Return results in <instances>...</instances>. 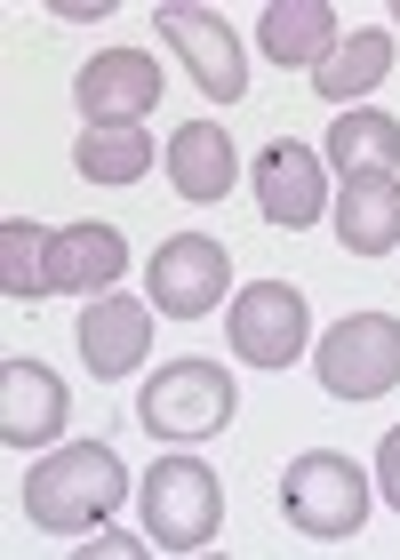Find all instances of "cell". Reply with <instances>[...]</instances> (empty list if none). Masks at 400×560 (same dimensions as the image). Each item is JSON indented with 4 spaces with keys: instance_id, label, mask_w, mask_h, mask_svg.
<instances>
[{
    "instance_id": "3",
    "label": "cell",
    "mask_w": 400,
    "mask_h": 560,
    "mask_svg": "<svg viewBox=\"0 0 400 560\" xmlns=\"http://www.w3.org/2000/svg\"><path fill=\"white\" fill-rule=\"evenodd\" d=\"M216 528H224V489L200 456L144 465V537L161 552H200V545H216Z\"/></svg>"
},
{
    "instance_id": "12",
    "label": "cell",
    "mask_w": 400,
    "mask_h": 560,
    "mask_svg": "<svg viewBox=\"0 0 400 560\" xmlns=\"http://www.w3.org/2000/svg\"><path fill=\"white\" fill-rule=\"evenodd\" d=\"M144 352H153V313H144L137 296H96L81 313V369L89 376H137Z\"/></svg>"
},
{
    "instance_id": "6",
    "label": "cell",
    "mask_w": 400,
    "mask_h": 560,
    "mask_svg": "<svg viewBox=\"0 0 400 560\" xmlns=\"http://www.w3.org/2000/svg\"><path fill=\"white\" fill-rule=\"evenodd\" d=\"M224 337H233L248 369H289L313 345V313L296 296V280H248L233 296V313H224Z\"/></svg>"
},
{
    "instance_id": "16",
    "label": "cell",
    "mask_w": 400,
    "mask_h": 560,
    "mask_svg": "<svg viewBox=\"0 0 400 560\" xmlns=\"http://www.w3.org/2000/svg\"><path fill=\"white\" fill-rule=\"evenodd\" d=\"M168 185H177L192 209H200V200L216 209V200L233 192V137L209 129V120H185V129L168 137Z\"/></svg>"
},
{
    "instance_id": "21",
    "label": "cell",
    "mask_w": 400,
    "mask_h": 560,
    "mask_svg": "<svg viewBox=\"0 0 400 560\" xmlns=\"http://www.w3.org/2000/svg\"><path fill=\"white\" fill-rule=\"evenodd\" d=\"M377 489H385V504L400 513V424L385 432V448H377Z\"/></svg>"
},
{
    "instance_id": "24",
    "label": "cell",
    "mask_w": 400,
    "mask_h": 560,
    "mask_svg": "<svg viewBox=\"0 0 400 560\" xmlns=\"http://www.w3.org/2000/svg\"><path fill=\"white\" fill-rule=\"evenodd\" d=\"M392 24H400V0H392Z\"/></svg>"
},
{
    "instance_id": "9",
    "label": "cell",
    "mask_w": 400,
    "mask_h": 560,
    "mask_svg": "<svg viewBox=\"0 0 400 560\" xmlns=\"http://www.w3.org/2000/svg\"><path fill=\"white\" fill-rule=\"evenodd\" d=\"M257 209H264V224H281V233H305V224L329 217V161H320V144L272 137L257 152Z\"/></svg>"
},
{
    "instance_id": "1",
    "label": "cell",
    "mask_w": 400,
    "mask_h": 560,
    "mask_svg": "<svg viewBox=\"0 0 400 560\" xmlns=\"http://www.w3.org/2000/svg\"><path fill=\"white\" fill-rule=\"evenodd\" d=\"M120 504H129V472L105 441H81V448H57L24 472V521L48 528V537H89L105 528Z\"/></svg>"
},
{
    "instance_id": "11",
    "label": "cell",
    "mask_w": 400,
    "mask_h": 560,
    "mask_svg": "<svg viewBox=\"0 0 400 560\" xmlns=\"http://www.w3.org/2000/svg\"><path fill=\"white\" fill-rule=\"evenodd\" d=\"M129 272V241H120V224H64V233H48V289L64 296H113V280Z\"/></svg>"
},
{
    "instance_id": "13",
    "label": "cell",
    "mask_w": 400,
    "mask_h": 560,
    "mask_svg": "<svg viewBox=\"0 0 400 560\" xmlns=\"http://www.w3.org/2000/svg\"><path fill=\"white\" fill-rule=\"evenodd\" d=\"M64 432V376L40 361L0 369V441L9 448H48Z\"/></svg>"
},
{
    "instance_id": "14",
    "label": "cell",
    "mask_w": 400,
    "mask_h": 560,
    "mask_svg": "<svg viewBox=\"0 0 400 560\" xmlns=\"http://www.w3.org/2000/svg\"><path fill=\"white\" fill-rule=\"evenodd\" d=\"M337 241L353 257H392L400 248V168H368L337 185Z\"/></svg>"
},
{
    "instance_id": "20",
    "label": "cell",
    "mask_w": 400,
    "mask_h": 560,
    "mask_svg": "<svg viewBox=\"0 0 400 560\" xmlns=\"http://www.w3.org/2000/svg\"><path fill=\"white\" fill-rule=\"evenodd\" d=\"M0 289L9 296H48V233L40 224H24V217H9L0 224Z\"/></svg>"
},
{
    "instance_id": "23",
    "label": "cell",
    "mask_w": 400,
    "mask_h": 560,
    "mask_svg": "<svg viewBox=\"0 0 400 560\" xmlns=\"http://www.w3.org/2000/svg\"><path fill=\"white\" fill-rule=\"evenodd\" d=\"M96 552H120V560H129V552H144L137 537H81V560H96Z\"/></svg>"
},
{
    "instance_id": "4",
    "label": "cell",
    "mask_w": 400,
    "mask_h": 560,
    "mask_svg": "<svg viewBox=\"0 0 400 560\" xmlns=\"http://www.w3.org/2000/svg\"><path fill=\"white\" fill-rule=\"evenodd\" d=\"M313 369H320L329 400H385L400 385V320L392 313H344L313 345Z\"/></svg>"
},
{
    "instance_id": "10",
    "label": "cell",
    "mask_w": 400,
    "mask_h": 560,
    "mask_svg": "<svg viewBox=\"0 0 400 560\" xmlns=\"http://www.w3.org/2000/svg\"><path fill=\"white\" fill-rule=\"evenodd\" d=\"M161 40L177 48V57L192 65V81L216 96V105H233V96H248V65H240V40L233 24H224L216 9H192V0H168V9H153Z\"/></svg>"
},
{
    "instance_id": "17",
    "label": "cell",
    "mask_w": 400,
    "mask_h": 560,
    "mask_svg": "<svg viewBox=\"0 0 400 560\" xmlns=\"http://www.w3.org/2000/svg\"><path fill=\"white\" fill-rule=\"evenodd\" d=\"M385 65H392V33H377V24H368V33H353V40H337L329 57L313 65V89L329 96V105H344L353 113L368 89L385 81Z\"/></svg>"
},
{
    "instance_id": "8",
    "label": "cell",
    "mask_w": 400,
    "mask_h": 560,
    "mask_svg": "<svg viewBox=\"0 0 400 560\" xmlns=\"http://www.w3.org/2000/svg\"><path fill=\"white\" fill-rule=\"evenodd\" d=\"M81 129H144V113L161 105V65L144 48H105V57L81 65Z\"/></svg>"
},
{
    "instance_id": "22",
    "label": "cell",
    "mask_w": 400,
    "mask_h": 560,
    "mask_svg": "<svg viewBox=\"0 0 400 560\" xmlns=\"http://www.w3.org/2000/svg\"><path fill=\"white\" fill-rule=\"evenodd\" d=\"M57 16H72V24H96V16H113V0H57Z\"/></svg>"
},
{
    "instance_id": "5",
    "label": "cell",
    "mask_w": 400,
    "mask_h": 560,
    "mask_svg": "<svg viewBox=\"0 0 400 560\" xmlns=\"http://www.w3.org/2000/svg\"><path fill=\"white\" fill-rule=\"evenodd\" d=\"M233 409H240V393L216 361H168L144 376V400H137L144 432H161V441H209V432L233 424Z\"/></svg>"
},
{
    "instance_id": "2",
    "label": "cell",
    "mask_w": 400,
    "mask_h": 560,
    "mask_svg": "<svg viewBox=\"0 0 400 560\" xmlns=\"http://www.w3.org/2000/svg\"><path fill=\"white\" fill-rule=\"evenodd\" d=\"M281 513H289L296 537L344 545V537H361V528H368V472L344 448H305L281 472Z\"/></svg>"
},
{
    "instance_id": "7",
    "label": "cell",
    "mask_w": 400,
    "mask_h": 560,
    "mask_svg": "<svg viewBox=\"0 0 400 560\" xmlns=\"http://www.w3.org/2000/svg\"><path fill=\"white\" fill-rule=\"evenodd\" d=\"M224 289H233V257L209 241V233H177L153 248V265H144V304L168 320H209Z\"/></svg>"
},
{
    "instance_id": "18",
    "label": "cell",
    "mask_w": 400,
    "mask_h": 560,
    "mask_svg": "<svg viewBox=\"0 0 400 560\" xmlns=\"http://www.w3.org/2000/svg\"><path fill=\"white\" fill-rule=\"evenodd\" d=\"M320 152H337V168L344 176H368V168H400V120L377 113V105H353V113H337V129Z\"/></svg>"
},
{
    "instance_id": "15",
    "label": "cell",
    "mask_w": 400,
    "mask_h": 560,
    "mask_svg": "<svg viewBox=\"0 0 400 560\" xmlns=\"http://www.w3.org/2000/svg\"><path fill=\"white\" fill-rule=\"evenodd\" d=\"M257 48H264L272 65L313 72V65L337 48V0H264V16H257Z\"/></svg>"
},
{
    "instance_id": "19",
    "label": "cell",
    "mask_w": 400,
    "mask_h": 560,
    "mask_svg": "<svg viewBox=\"0 0 400 560\" xmlns=\"http://www.w3.org/2000/svg\"><path fill=\"white\" fill-rule=\"evenodd\" d=\"M161 152L144 129H81L72 144V168L89 176V185H144V168H153Z\"/></svg>"
}]
</instances>
